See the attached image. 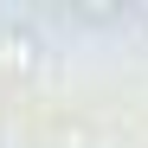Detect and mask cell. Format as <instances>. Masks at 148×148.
I'll use <instances>...</instances> for the list:
<instances>
[{
    "label": "cell",
    "instance_id": "1",
    "mask_svg": "<svg viewBox=\"0 0 148 148\" xmlns=\"http://www.w3.org/2000/svg\"><path fill=\"white\" fill-rule=\"evenodd\" d=\"M0 64L7 71H32L39 64V39H32V26H0Z\"/></svg>",
    "mask_w": 148,
    "mask_h": 148
}]
</instances>
